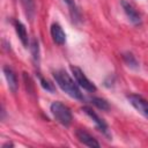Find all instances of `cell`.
I'll list each match as a JSON object with an SVG mask.
<instances>
[{
    "label": "cell",
    "instance_id": "obj_1",
    "mask_svg": "<svg viewBox=\"0 0 148 148\" xmlns=\"http://www.w3.org/2000/svg\"><path fill=\"white\" fill-rule=\"evenodd\" d=\"M53 77L56 83L58 84V87L66 92L68 96H71L74 99H79V101H83V95L76 83V81H74L72 79V76L65 71V69H57L53 72Z\"/></svg>",
    "mask_w": 148,
    "mask_h": 148
},
{
    "label": "cell",
    "instance_id": "obj_2",
    "mask_svg": "<svg viewBox=\"0 0 148 148\" xmlns=\"http://www.w3.org/2000/svg\"><path fill=\"white\" fill-rule=\"evenodd\" d=\"M50 111H51L53 118L60 125H62L65 127H68L72 124V120H73L72 112H71L69 108L67 105H65L64 103H61L59 101H56V102L51 103Z\"/></svg>",
    "mask_w": 148,
    "mask_h": 148
},
{
    "label": "cell",
    "instance_id": "obj_3",
    "mask_svg": "<svg viewBox=\"0 0 148 148\" xmlns=\"http://www.w3.org/2000/svg\"><path fill=\"white\" fill-rule=\"evenodd\" d=\"M71 71H72V74L76 81V83L83 88L84 90L89 91V92H94L96 91V86L86 76V74L83 73V71L77 67V66H71Z\"/></svg>",
    "mask_w": 148,
    "mask_h": 148
},
{
    "label": "cell",
    "instance_id": "obj_4",
    "mask_svg": "<svg viewBox=\"0 0 148 148\" xmlns=\"http://www.w3.org/2000/svg\"><path fill=\"white\" fill-rule=\"evenodd\" d=\"M127 99L130 102V104L140 113L142 114L145 118L148 119V101H146L145 98H142L139 95L132 94L127 96Z\"/></svg>",
    "mask_w": 148,
    "mask_h": 148
},
{
    "label": "cell",
    "instance_id": "obj_5",
    "mask_svg": "<svg viewBox=\"0 0 148 148\" xmlns=\"http://www.w3.org/2000/svg\"><path fill=\"white\" fill-rule=\"evenodd\" d=\"M82 111L96 124V127L103 133V134H105V135H110V133H109V126H108V124L104 121V119L103 118H101L91 108H89V106H83L82 108Z\"/></svg>",
    "mask_w": 148,
    "mask_h": 148
},
{
    "label": "cell",
    "instance_id": "obj_6",
    "mask_svg": "<svg viewBox=\"0 0 148 148\" xmlns=\"http://www.w3.org/2000/svg\"><path fill=\"white\" fill-rule=\"evenodd\" d=\"M75 136L79 140V142H81L82 145H84L87 147H91V148H99L101 147L99 142L89 132H87L86 130L77 128L75 131Z\"/></svg>",
    "mask_w": 148,
    "mask_h": 148
},
{
    "label": "cell",
    "instance_id": "obj_7",
    "mask_svg": "<svg viewBox=\"0 0 148 148\" xmlns=\"http://www.w3.org/2000/svg\"><path fill=\"white\" fill-rule=\"evenodd\" d=\"M120 5H121V7L124 9V13L126 14L127 18L130 20V22H132L135 25H138V24L141 23V16H140V14L136 12V9L130 2H127L126 0H121L120 1Z\"/></svg>",
    "mask_w": 148,
    "mask_h": 148
},
{
    "label": "cell",
    "instance_id": "obj_8",
    "mask_svg": "<svg viewBox=\"0 0 148 148\" xmlns=\"http://www.w3.org/2000/svg\"><path fill=\"white\" fill-rule=\"evenodd\" d=\"M50 34L53 42L58 45H64L66 42V34L59 23H52L50 28Z\"/></svg>",
    "mask_w": 148,
    "mask_h": 148
},
{
    "label": "cell",
    "instance_id": "obj_9",
    "mask_svg": "<svg viewBox=\"0 0 148 148\" xmlns=\"http://www.w3.org/2000/svg\"><path fill=\"white\" fill-rule=\"evenodd\" d=\"M2 72L5 74V77H6V81H7L9 90L12 92H16L17 88H18V81H17V76H16L15 72L9 66H3Z\"/></svg>",
    "mask_w": 148,
    "mask_h": 148
},
{
    "label": "cell",
    "instance_id": "obj_10",
    "mask_svg": "<svg viewBox=\"0 0 148 148\" xmlns=\"http://www.w3.org/2000/svg\"><path fill=\"white\" fill-rule=\"evenodd\" d=\"M13 24H14V28H15V31H16V35H17L18 39L21 40V43L23 44L24 47H28L30 43H29V37H28V32H27L25 25L18 20H14Z\"/></svg>",
    "mask_w": 148,
    "mask_h": 148
},
{
    "label": "cell",
    "instance_id": "obj_11",
    "mask_svg": "<svg viewBox=\"0 0 148 148\" xmlns=\"http://www.w3.org/2000/svg\"><path fill=\"white\" fill-rule=\"evenodd\" d=\"M64 2L67 5L69 15H71V17H72V21H73L74 23H79V22L81 21V13H80V9H79V7L76 6L75 1H74V0H64Z\"/></svg>",
    "mask_w": 148,
    "mask_h": 148
},
{
    "label": "cell",
    "instance_id": "obj_12",
    "mask_svg": "<svg viewBox=\"0 0 148 148\" xmlns=\"http://www.w3.org/2000/svg\"><path fill=\"white\" fill-rule=\"evenodd\" d=\"M23 7V12L25 17L31 22L35 17V0H20Z\"/></svg>",
    "mask_w": 148,
    "mask_h": 148
},
{
    "label": "cell",
    "instance_id": "obj_13",
    "mask_svg": "<svg viewBox=\"0 0 148 148\" xmlns=\"http://www.w3.org/2000/svg\"><path fill=\"white\" fill-rule=\"evenodd\" d=\"M123 59H124L125 64H126L128 67L134 68V69L139 67V62H138L135 56H133V53H131V52H125V53H123Z\"/></svg>",
    "mask_w": 148,
    "mask_h": 148
},
{
    "label": "cell",
    "instance_id": "obj_14",
    "mask_svg": "<svg viewBox=\"0 0 148 148\" xmlns=\"http://www.w3.org/2000/svg\"><path fill=\"white\" fill-rule=\"evenodd\" d=\"M29 45H30L29 47H30V51H31V54H32V59H34L35 64L38 66V64H39V45H38V40L34 38Z\"/></svg>",
    "mask_w": 148,
    "mask_h": 148
},
{
    "label": "cell",
    "instance_id": "obj_15",
    "mask_svg": "<svg viewBox=\"0 0 148 148\" xmlns=\"http://www.w3.org/2000/svg\"><path fill=\"white\" fill-rule=\"evenodd\" d=\"M90 101H91V103H92L96 108H98L99 110L106 111V110H109V109H110L109 103H108L104 98H101V97H91V98H90Z\"/></svg>",
    "mask_w": 148,
    "mask_h": 148
},
{
    "label": "cell",
    "instance_id": "obj_16",
    "mask_svg": "<svg viewBox=\"0 0 148 148\" xmlns=\"http://www.w3.org/2000/svg\"><path fill=\"white\" fill-rule=\"evenodd\" d=\"M39 83H40V86L43 87V89H45L46 91H50V92H53V91H54V86H53V83H51L49 80H45L44 77L39 76Z\"/></svg>",
    "mask_w": 148,
    "mask_h": 148
},
{
    "label": "cell",
    "instance_id": "obj_17",
    "mask_svg": "<svg viewBox=\"0 0 148 148\" xmlns=\"http://www.w3.org/2000/svg\"><path fill=\"white\" fill-rule=\"evenodd\" d=\"M14 145L12 143V142H6V143H3L2 145V148H6V147H13Z\"/></svg>",
    "mask_w": 148,
    "mask_h": 148
}]
</instances>
